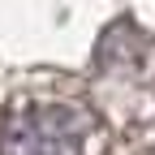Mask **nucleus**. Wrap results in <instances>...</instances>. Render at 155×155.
Returning a JSON list of instances; mask_svg holds the SVG:
<instances>
[{
	"instance_id": "f257e3e1",
	"label": "nucleus",
	"mask_w": 155,
	"mask_h": 155,
	"mask_svg": "<svg viewBox=\"0 0 155 155\" xmlns=\"http://www.w3.org/2000/svg\"><path fill=\"white\" fill-rule=\"evenodd\" d=\"M99 116L73 99L13 104L0 129V155H104Z\"/></svg>"
}]
</instances>
